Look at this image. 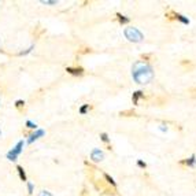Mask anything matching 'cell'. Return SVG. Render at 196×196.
Returning a JSON list of instances; mask_svg holds the SVG:
<instances>
[{
	"instance_id": "6da1fadb",
	"label": "cell",
	"mask_w": 196,
	"mask_h": 196,
	"mask_svg": "<svg viewBox=\"0 0 196 196\" xmlns=\"http://www.w3.org/2000/svg\"><path fill=\"white\" fill-rule=\"evenodd\" d=\"M132 75H133L134 81L137 84H147L154 78V71L150 65H147V63L144 65L143 60H139V62L134 63Z\"/></svg>"
},
{
	"instance_id": "7a4b0ae2",
	"label": "cell",
	"mask_w": 196,
	"mask_h": 196,
	"mask_svg": "<svg viewBox=\"0 0 196 196\" xmlns=\"http://www.w3.org/2000/svg\"><path fill=\"white\" fill-rule=\"evenodd\" d=\"M92 184H93V186L96 188V191L102 192V194L109 195V196H115L117 195V188L109 185V184H107L103 178H98V177H96L95 180L92 181Z\"/></svg>"
},
{
	"instance_id": "3957f363",
	"label": "cell",
	"mask_w": 196,
	"mask_h": 196,
	"mask_svg": "<svg viewBox=\"0 0 196 196\" xmlns=\"http://www.w3.org/2000/svg\"><path fill=\"white\" fill-rule=\"evenodd\" d=\"M124 33H125V37H126L129 41H133V43H140L143 39H144V36H143L141 32H140L137 28H133V26L126 28Z\"/></svg>"
},
{
	"instance_id": "277c9868",
	"label": "cell",
	"mask_w": 196,
	"mask_h": 196,
	"mask_svg": "<svg viewBox=\"0 0 196 196\" xmlns=\"http://www.w3.org/2000/svg\"><path fill=\"white\" fill-rule=\"evenodd\" d=\"M23 145H25V143H23V140H21V141L17 143V145L13 148V150L10 151V152L7 154V158L10 160H17V158H18V155L22 152L23 150Z\"/></svg>"
},
{
	"instance_id": "5b68a950",
	"label": "cell",
	"mask_w": 196,
	"mask_h": 196,
	"mask_svg": "<svg viewBox=\"0 0 196 196\" xmlns=\"http://www.w3.org/2000/svg\"><path fill=\"white\" fill-rule=\"evenodd\" d=\"M66 71L71 75H83L84 73H85V70H84V67H81V66H75V67L69 66V67H66Z\"/></svg>"
},
{
	"instance_id": "8992f818",
	"label": "cell",
	"mask_w": 196,
	"mask_h": 196,
	"mask_svg": "<svg viewBox=\"0 0 196 196\" xmlns=\"http://www.w3.org/2000/svg\"><path fill=\"white\" fill-rule=\"evenodd\" d=\"M104 158V154L102 152L99 148H95V150L90 152V159L93 160V162H100V160H103Z\"/></svg>"
},
{
	"instance_id": "52a82bcc",
	"label": "cell",
	"mask_w": 196,
	"mask_h": 196,
	"mask_svg": "<svg viewBox=\"0 0 196 196\" xmlns=\"http://www.w3.org/2000/svg\"><path fill=\"white\" fill-rule=\"evenodd\" d=\"M178 163H180L181 166H188V167H192V166H195V163H196V158H195V155H192L191 158L183 159V160H180Z\"/></svg>"
},
{
	"instance_id": "ba28073f",
	"label": "cell",
	"mask_w": 196,
	"mask_h": 196,
	"mask_svg": "<svg viewBox=\"0 0 196 196\" xmlns=\"http://www.w3.org/2000/svg\"><path fill=\"white\" fill-rule=\"evenodd\" d=\"M115 19L118 21L121 25H126V23H129L130 22V18H128V17H125V15H122L121 13H117L115 14Z\"/></svg>"
},
{
	"instance_id": "9c48e42d",
	"label": "cell",
	"mask_w": 196,
	"mask_h": 196,
	"mask_svg": "<svg viewBox=\"0 0 196 196\" xmlns=\"http://www.w3.org/2000/svg\"><path fill=\"white\" fill-rule=\"evenodd\" d=\"M141 98H144V92H141V90H137V92H134L133 96H132V102H133V104H139V100Z\"/></svg>"
},
{
	"instance_id": "30bf717a",
	"label": "cell",
	"mask_w": 196,
	"mask_h": 196,
	"mask_svg": "<svg viewBox=\"0 0 196 196\" xmlns=\"http://www.w3.org/2000/svg\"><path fill=\"white\" fill-rule=\"evenodd\" d=\"M41 136H44V130H37L36 133H33V134H32V136H30V139L28 140V143H29V144H32V143H33L34 140L40 139V137H41Z\"/></svg>"
},
{
	"instance_id": "8fae6325",
	"label": "cell",
	"mask_w": 196,
	"mask_h": 196,
	"mask_svg": "<svg viewBox=\"0 0 196 196\" xmlns=\"http://www.w3.org/2000/svg\"><path fill=\"white\" fill-rule=\"evenodd\" d=\"M103 180L106 181L107 184H109V185H111V186H114V188H115L117 186V184H115V181H114V178L111 177L110 174H107V173H103Z\"/></svg>"
},
{
	"instance_id": "7c38bea8",
	"label": "cell",
	"mask_w": 196,
	"mask_h": 196,
	"mask_svg": "<svg viewBox=\"0 0 196 196\" xmlns=\"http://www.w3.org/2000/svg\"><path fill=\"white\" fill-rule=\"evenodd\" d=\"M165 17H166V19H169V21H177V13L173 10H169L167 13L165 14Z\"/></svg>"
},
{
	"instance_id": "4fadbf2b",
	"label": "cell",
	"mask_w": 196,
	"mask_h": 196,
	"mask_svg": "<svg viewBox=\"0 0 196 196\" xmlns=\"http://www.w3.org/2000/svg\"><path fill=\"white\" fill-rule=\"evenodd\" d=\"M93 52V49L92 48H89V47H81L80 49L77 51V55H86V54H92Z\"/></svg>"
},
{
	"instance_id": "5bb4252c",
	"label": "cell",
	"mask_w": 196,
	"mask_h": 196,
	"mask_svg": "<svg viewBox=\"0 0 196 196\" xmlns=\"http://www.w3.org/2000/svg\"><path fill=\"white\" fill-rule=\"evenodd\" d=\"M100 139H102V141L107 144V147H109L107 150H111V148H113L110 145V139H109V134H107V133H104V132H103V133H100Z\"/></svg>"
},
{
	"instance_id": "9a60e30c",
	"label": "cell",
	"mask_w": 196,
	"mask_h": 196,
	"mask_svg": "<svg viewBox=\"0 0 196 196\" xmlns=\"http://www.w3.org/2000/svg\"><path fill=\"white\" fill-rule=\"evenodd\" d=\"M140 58L143 59V62H152V60H155L154 54H143Z\"/></svg>"
},
{
	"instance_id": "2e32d148",
	"label": "cell",
	"mask_w": 196,
	"mask_h": 196,
	"mask_svg": "<svg viewBox=\"0 0 196 196\" xmlns=\"http://www.w3.org/2000/svg\"><path fill=\"white\" fill-rule=\"evenodd\" d=\"M17 170H18L19 178H21L22 181H28V177H26V173H25V170H23L22 166H17Z\"/></svg>"
},
{
	"instance_id": "e0dca14e",
	"label": "cell",
	"mask_w": 196,
	"mask_h": 196,
	"mask_svg": "<svg viewBox=\"0 0 196 196\" xmlns=\"http://www.w3.org/2000/svg\"><path fill=\"white\" fill-rule=\"evenodd\" d=\"M119 115L121 117H134L136 115V111L134 110H124L119 113Z\"/></svg>"
},
{
	"instance_id": "ac0fdd59",
	"label": "cell",
	"mask_w": 196,
	"mask_h": 196,
	"mask_svg": "<svg viewBox=\"0 0 196 196\" xmlns=\"http://www.w3.org/2000/svg\"><path fill=\"white\" fill-rule=\"evenodd\" d=\"M181 66L183 67H188L189 70L191 69H194V65L191 63V60H188V59H184V60H181Z\"/></svg>"
},
{
	"instance_id": "d6986e66",
	"label": "cell",
	"mask_w": 196,
	"mask_h": 196,
	"mask_svg": "<svg viewBox=\"0 0 196 196\" xmlns=\"http://www.w3.org/2000/svg\"><path fill=\"white\" fill-rule=\"evenodd\" d=\"M15 107H17V110L22 111L23 109H25V102H23V100H17L15 102Z\"/></svg>"
},
{
	"instance_id": "ffe728a7",
	"label": "cell",
	"mask_w": 196,
	"mask_h": 196,
	"mask_svg": "<svg viewBox=\"0 0 196 196\" xmlns=\"http://www.w3.org/2000/svg\"><path fill=\"white\" fill-rule=\"evenodd\" d=\"M90 109H92V106H89V104H84V106L80 109V114H83V115H84V114H86V111L90 110Z\"/></svg>"
},
{
	"instance_id": "44dd1931",
	"label": "cell",
	"mask_w": 196,
	"mask_h": 196,
	"mask_svg": "<svg viewBox=\"0 0 196 196\" xmlns=\"http://www.w3.org/2000/svg\"><path fill=\"white\" fill-rule=\"evenodd\" d=\"M26 128H29V129H37V125L32 121H26Z\"/></svg>"
},
{
	"instance_id": "7402d4cb",
	"label": "cell",
	"mask_w": 196,
	"mask_h": 196,
	"mask_svg": "<svg viewBox=\"0 0 196 196\" xmlns=\"http://www.w3.org/2000/svg\"><path fill=\"white\" fill-rule=\"evenodd\" d=\"M28 191H29V194H33V184L32 183H28Z\"/></svg>"
},
{
	"instance_id": "603a6c76",
	"label": "cell",
	"mask_w": 196,
	"mask_h": 196,
	"mask_svg": "<svg viewBox=\"0 0 196 196\" xmlns=\"http://www.w3.org/2000/svg\"><path fill=\"white\" fill-rule=\"evenodd\" d=\"M40 196H54L51 194V192H48V191H41L40 192Z\"/></svg>"
},
{
	"instance_id": "cb8c5ba5",
	"label": "cell",
	"mask_w": 196,
	"mask_h": 196,
	"mask_svg": "<svg viewBox=\"0 0 196 196\" xmlns=\"http://www.w3.org/2000/svg\"><path fill=\"white\" fill-rule=\"evenodd\" d=\"M189 93H191L192 98H196V88H192V89H189Z\"/></svg>"
},
{
	"instance_id": "d4e9b609",
	"label": "cell",
	"mask_w": 196,
	"mask_h": 196,
	"mask_svg": "<svg viewBox=\"0 0 196 196\" xmlns=\"http://www.w3.org/2000/svg\"><path fill=\"white\" fill-rule=\"evenodd\" d=\"M137 165H139L140 167H143V169H145V167H147V165H145V162H143V160H139V162H137Z\"/></svg>"
},
{
	"instance_id": "484cf974",
	"label": "cell",
	"mask_w": 196,
	"mask_h": 196,
	"mask_svg": "<svg viewBox=\"0 0 196 196\" xmlns=\"http://www.w3.org/2000/svg\"><path fill=\"white\" fill-rule=\"evenodd\" d=\"M43 4H56V2H55V0H54V2H48V0H47V2H45V0H43Z\"/></svg>"
},
{
	"instance_id": "4316f807",
	"label": "cell",
	"mask_w": 196,
	"mask_h": 196,
	"mask_svg": "<svg viewBox=\"0 0 196 196\" xmlns=\"http://www.w3.org/2000/svg\"><path fill=\"white\" fill-rule=\"evenodd\" d=\"M81 196H89V192H88L86 189L84 188V189H83V192H81Z\"/></svg>"
},
{
	"instance_id": "83f0119b",
	"label": "cell",
	"mask_w": 196,
	"mask_h": 196,
	"mask_svg": "<svg viewBox=\"0 0 196 196\" xmlns=\"http://www.w3.org/2000/svg\"><path fill=\"white\" fill-rule=\"evenodd\" d=\"M0 133H2V130H0Z\"/></svg>"
},
{
	"instance_id": "f1b7e54d",
	"label": "cell",
	"mask_w": 196,
	"mask_h": 196,
	"mask_svg": "<svg viewBox=\"0 0 196 196\" xmlns=\"http://www.w3.org/2000/svg\"><path fill=\"white\" fill-rule=\"evenodd\" d=\"M0 51H2V49H0Z\"/></svg>"
}]
</instances>
